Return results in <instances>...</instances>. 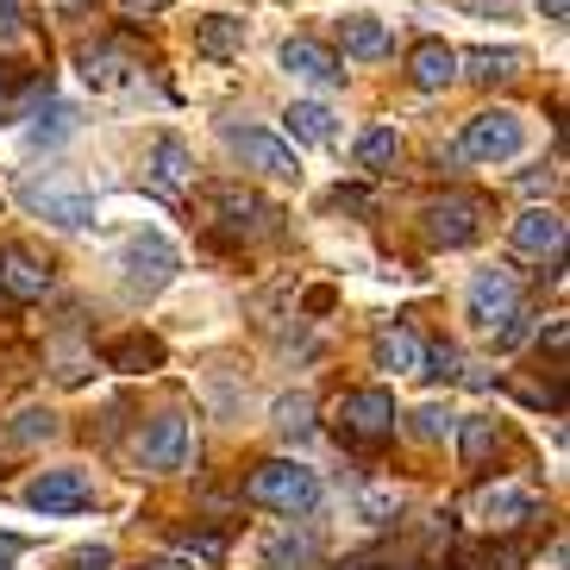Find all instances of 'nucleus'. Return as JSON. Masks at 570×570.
<instances>
[{
	"instance_id": "1",
	"label": "nucleus",
	"mask_w": 570,
	"mask_h": 570,
	"mask_svg": "<svg viewBox=\"0 0 570 570\" xmlns=\"http://www.w3.org/2000/svg\"><path fill=\"white\" fill-rule=\"evenodd\" d=\"M245 495H252L257 508H269V514H314L320 476L307 464H295V458H269V464H257L252 476H245Z\"/></svg>"
},
{
	"instance_id": "2",
	"label": "nucleus",
	"mask_w": 570,
	"mask_h": 570,
	"mask_svg": "<svg viewBox=\"0 0 570 570\" xmlns=\"http://www.w3.org/2000/svg\"><path fill=\"white\" fill-rule=\"evenodd\" d=\"M333 433H338V445H357V452L389 445L395 439V395L389 389H352V395H338Z\"/></svg>"
},
{
	"instance_id": "3",
	"label": "nucleus",
	"mask_w": 570,
	"mask_h": 570,
	"mask_svg": "<svg viewBox=\"0 0 570 570\" xmlns=\"http://www.w3.org/2000/svg\"><path fill=\"white\" fill-rule=\"evenodd\" d=\"M19 202L32 207L38 219H51V226H95V195L88 188H76V183H63L57 169H45V176H26L19 183Z\"/></svg>"
},
{
	"instance_id": "4",
	"label": "nucleus",
	"mask_w": 570,
	"mask_h": 570,
	"mask_svg": "<svg viewBox=\"0 0 570 570\" xmlns=\"http://www.w3.org/2000/svg\"><path fill=\"white\" fill-rule=\"evenodd\" d=\"M207 214H214V233L238 238V245L269 238L283 226V214H276L264 195H252V188H214V195H207Z\"/></svg>"
},
{
	"instance_id": "5",
	"label": "nucleus",
	"mask_w": 570,
	"mask_h": 570,
	"mask_svg": "<svg viewBox=\"0 0 570 570\" xmlns=\"http://www.w3.org/2000/svg\"><path fill=\"white\" fill-rule=\"evenodd\" d=\"M226 151H233L245 169L269 176V183H302V157H295V145H283V138L264 132V126H226Z\"/></svg>"
},
{
	"instance_id": "6",
	"label": "nucleus",
	"mask_w": 570,
	"mask_h": 570,
	"mask_svg": "<svg viewBox=\"0 0 570 570\" xmlns=\"http://www.w3.org/2000/svg\"><path fill=\"white\" fill-rule=\"evenodd\" d=\"M520 145H527V126H520V114L495 107V114H476V119L464 126V138H458V157H470V164H508V157H520Z\"/></svg>"
},
{
	"instance_id": "7",
	"label": "nucleus",
	"mask_w": 570,
	"mask_h": 570,
	"mask_svg": "<svg viewBox=\"0 0 570 570\" xmlns=\"http://www.w3.org/2000/svg\"><path fill=\"white\" fill-rule=\"evenodd\" d=\"M169 276H176V245H169L164 233L126 238V252H119V283L132 288V295H157Z\"/></svg>"
},
{
	"instance_id": "8",
	"label": "nucleus",
	"mask_w": 570,
	"mask_h": 570,
	"mask_svg": "<svg viewBox=\"0 0 570 570\" xmlns=\"http://www.w3.org/2000/svg\"><path fill=\"white\" fill-rule=\"evenodd\" d=\"M464 314H470V326H483V333H502L508 320L520 314L514 276H508V269H476V276H470V288H464Z\"/></svg>"
},
{
	"instance_id": "9",
	"label": "nucleus",
	"mask_w": 570,
	"mask_h": 570,
	"mask_svg": "<svg viewBox=\"0 0 570 570\" xmlns=\"http://www.w3.org/2000/svg\"><path fill=\"white\" fill-rule=\"evenodd\" d=\"M426 238L439 252H464L483 238V202L476 195H445V202L426 207Z\"/></svg>"
},
{
	"instance_id": "10",
	"label": "nucleus",
	"mask_w": 570,
	"mask_h": 570,
	"mask_svg": "<svg viewBox=\"0 0 570 570\" xmlns=\"http://www.w3.org/2000/svg\"><path fill=\"white\" fill-rule=\"evenodd\" d=\"M88 502H95L88 470H38L26 483V508H38V514H82Z\"/></svg>"
},
{
	"instance_id": "11",
	"label": "nucleus",
	"mask_w": 570,
	"mask_h": 570,
	"mask_svg": "<svg viewBox=\"0 0 570 570\" xmlns=\"http://www.w3.org/2000/svg\"><path fill=\"white\" fill-rule=\"evenodd\" d=\"M51 295V264H38L26 245H0V302H45Z\"/></svg>"
},
{
	"instance_id": "12",
	"label": "nucleus",
	"mask_w": 570,
	"mask_h": 570,
	"mask_svg": "<svg viewBox=\"0 0 570 570\" xmlns=\"http://www.w3.org/2000/svg\"><path fill=\"white\" fill-rule=\"evenodd\" d=\"M527 520H539V495L520 483H495L476 495V527H489V533H514V527H527Z\"/></svg>"
},
{
	"instance_id": "13",
	"label": "nucleus",
	"mask_w": 570,
	"mask_h": 570,
	"mask_svg": "<svg viewBox=\"0 0 570 570\" xmlns=\"http://www.w3.org/2000/svg\"><path fill=\"white\" fill-rule=\"evenodd\" d=\"M145 183L164 195V202H183L188 183H195V157H188V145L176 132H164L151 145V164H145Z\"/></svg>"
},
{
	"instance_id": "14",
	"label": "nucleus",
	"mask_w": 570,
	"mask_h": 570,
	"mask_svg": "<svg viewBox=\"0 0 570 570\" xmlns=\"http://www.w3.org/2000/svg\"><path fill=\"white\" fill-rule=\"evenodd\" d=\"M188 464V420L183 414H157L151 433L138 439V470H183Z\"/></svg>"
},
{
	"instance_id": "15",
	"label": "nucleus",
	"mask_w": 570,
	"mask_h": 570,
	"mask_svg": "<svg viewBox=\"0 0 570 570\" xmlns=\"http://www.w3.org/2000/svg\"><path fill=\"white\" fill-rule=\"evenodd\" d=\"M76 63H82V82L88 88H119L138 69V51H132V45H119V38H95V45L76 51Z\"/></svg>"
},
{
	"instance_id": "16",
	"label": "nucleus",
	"mask_w": 570,
	"mask_h": 570,
	"mask_svg": "<svg viewBox=\"0 0 570 570\" xmlns=\"http://www.w3.org/2000/svg\"><path fill=\"white\" fill-rule=\"evenodd\" d=\"M508 238H514L520 257H558L564 252V214H558V207H527Z\"/></svg>"
},
{
	"instance_id": "17",
	"label": "nucleus",
	"mask_w": 570,
	"mask_h": 570,
	"mask_svg": "<svg viewBox=\"0 0 570 570\" xmlns=\"http://www.w3.org/2000/svg\"><path fill=\"white\" fill-rule=\"evenodd\" d=\"M283 69H288V76H302V82H320V88L345 82L338 57L326 51V45H314V38H288V45H283Z\"/></svg>"
},
{
	"instance_id": "18",
	"label": "nucleus",
	"mask_w": 570,
	"mask_h": 570,
	"mask_svg": "<svg viewBox=\"0 0 570 570\" xmlns=\"http://www.w3.org/2000/svg\"><path fill=\"white\" fill-rule=\"evenodd\" d=\"M407 82H414L420 95H439V88H452V82H458V51H452V45H439V38L414 45V57H407Z\"/></svg>"
},
{
	"instance_id": "19",
	"label": "nucleus",
	"mask_w": 570,
	"mask_h": 570,
	"mask_svg": "<svg viewBox=\"0 0 570 570\" xmlns=\"http://www.w3.org/2000/svg\"><path fill=\"white\" fill-rule=\"evenodd\" d=\"M245 19L238 13H207V19H195V51L207 57V63H226V57H238L245 51Z\"/></svg>"
},
{
	"instance_id": "20",
	"label": "nucleus",
	"mask_w": 570,
	"mask_h": 570,
	"mask_svg": "<svg viewBox=\"0 0 570 570\" xmlns=\"http://www.w3.org/2000/svg\"><path fill=\"white\" fill-rule=\"evenodd\" d=\"M420 357H426V338L414 326H383L376 333V364L395 370V376H420Z\"/></svg>"
},
{
	"instance_id": "21",
	"label": "nucleus",
	"mask_w": 570,
	"mask_h": 570,
	"mask_svg": "<svg viewBox=\"0 0 570 570\" xmlns=\"http://www.w3.org/2000/svg\"><path fill=\"white\" fill-rule=\"evenodd\" d=\"M458 69H464L470 82H483V88H495V82H514L520 69H527V51H464L458 57Z\"/></svg>"
},
{
	"instance_id": "22",
	"label": "nucleus",
	"mask_w": 570,
	"mask_h": 570,
	"mask_svg": "<svg viewBox=\"0 0 570 570\" xmlns=\"http://www.w3.org/2000/svg\"><path fill=\"white\" fill-rule=\"evenodd\" d=\"M338 45H345V57H357V63H376V57L389 51V26L370 13H352L338 19Z\"/></svg>"
},
{
	"instance_id": "23",
	"label": "nucleus",
	"mask_w": 570,
	"mask_h": 570,
	"mask_svg": "<svg viewBox=\"0 0 570 570\" xmlns=\"http://www.w3.org/2000/svg\"><path fill=\"white\" fill-rule=\"evenodd\" d=\"M320 558V539L314 533H295V527H283V533L264 539V570H307Z\"/></svg>"
},
{
	"instance_id": "24",
	"label": "nucleus",
	"mask_w": 570,
	"mask_h": 570,
	"mask_svg": "<svg viewBox=\"0 0 570 570\" xmlns=\"http://www.w3.org/2000/svg\"><path fill=\"white\" fill-rule=\"evenodd\" d=\"M495 452H502V426L495 420H458V458H464V470H483Z\"/></svg>"
},
{
	"instance_id": "25",
	"label": "nucleus",
	"mask_w": 570,
	"mask_h": 570,
	"mask_svg": "<svg viewBox=\"0 0 570 570\" xmlns=\"http://www.w3.org/2000/svg\"><path fill=\"white\" fill-rule=\"evenodd\" d=\"M283 126L295 145H333V107H320V101H295L283 114Z\"/></svg>"
},
{
	"instance_id": "26",
	"label": "nucleus",
	"mask_w": 570,
	"mask_h": 570,
	"mask_svg": "<svg viewBox=\"0 0 570 570\" xmlns=\"http://www.w3.org/2000/svg\"><path fill=\"white\" fill-rule=\"evenodd\" d=\"M107 364L126 370V376H145V370L164 364V345H157L151 333H126L119 345H107Z\"/></svg>"
},
{
	"instance_id": "27",
	"label": "nucleus",
	"mask_w": 570,
	"mask_h": 570,
	"mask_svg": "<svg viewBox=\"0 0 570 570\" xmlns=\"http://www.w3.org/2000/svg\"><path fill=\"white\" fill-rule=\"evenodd\" d=\"M352 157H357V169H364V176H383V169L402 157V138H395V126H370V132L357 138Z\"/></svg>"
},
{
	"instance_id": "28",
	"label": "nucleus",
	"mask_w": 570,
	"mask_h": 570,
	"mask_svg": "<svg viewBox=\"0 0 570 570\" xmlns=\"http://www.w3.org/2000/svg\"><path fill=\"white\" fill-rule=\"evenodd\" d=\"M57 433V414L51 407H26V414H13V426H7V445H38V439Z\"/></svg>"
},
{
	"instance_id": "29",
	"label": "nucleus",
	"mask_w": 570,
	"mask_h": 570,
	"mask_svg": "<svg viewBox=\"0 0 570 570\" xmlns=\"http://www.w3.org/2000/svg\"><path fill=\"white\" fill-rule=\"evenodd\" d=\"M76 132V107H51V119H38L32 126V145H57V138Z\"/></svg>"
},
{
	"instance_id": "30",
	"label": "nucleus",
	"mask_w": 570,
	"mask_h": 570,
	"mask_svg": "<svg viewBox=\"0 0 570 570\" xmlns=\"http://www.w3.org/2000/svg\"><path fill=\"white\" fill-rule=\"evenodd\" d=\"M420 376L452 383V376H458V352H452V345H426V357H420Z\"/></svg>"
},
{
	"instance_id": "31",
	"label": "nucleus",
	"mask_w": 570,
	"mask_h": 570,
	"mask_svg": "<svg viewBox=\"0 0 570 570\" xmlns=\"http://www.w3.org/2000/svg\"><path fill=\"white\" fill-rule=\"evenodd\" d=\"M307 414H314L307 395H283V402H276V426H283V433H307Z\"/></svg>"
},
{
	"instance_id": "32",
	"label": "nucleus",
	"mask_w": 570,
	"mask_h": 570,
	"mask_svg": "<svg viewBox=\"0 0 570 570\" xmlns=\"http://www.w3.org/2000/svg\"><path fill=\"white\" fill-rule=\"evenodd\" d=\"M452 426H458V420L445 414L439 402H426V407L414 414V433H420V439H439V433H452Z\"/></svg>"
},
{
	"instance_id": "33",
	"label": "nucleus",
	"mask_w": 570,
	"mask_h": 570,
	"mask_svg": "<svg viewBox=\"0 0 570 570\" xmlns=\"http://www.w3.org/2000/svg\"><path fill=\"white\" fill-rule=\"evenodd\" d=\"M176 0H119V13H132V19H151V13H169Z\"/></svg>"
},
{
	"instance_id": "34",
	"label": "nucleus",
	"mask_w": 570,
	"mask_h": 570,
	"mask_svg": "<svg viewBox=\"0 0 570 570\" xmlns=\"http://www.w3.org/2000/svg\"><path fill=\"white\" fill-rule=\"evenodd\" d=\"M19 38V0H0V45Z\"/></svg>"
},
{
	"instance_id": "35",
	"label": "nucleus",
	"mask_w": 570,
	"mask_h": 570,
	"mask_svg": "<svg viewBox=\"0 0 570 570\" xmlns=\"http://www.w3.org/2000/svg\"><path fill=\"white\" fill-rule=\"evenodd\" d=\"M470 13H508V7H514V0H464Z\"/></svg>"
},
{
	"instance_id": "36",
	"label": "nucleus",
	"mask_w": 570,
	"mask_h": 570,
	"mask_svg": "<svg viewBox=\"0 0 570 570\" xmlns=\"http://www.w3.org/2000/svg\"><path fill=\"white\" fill-rule=\"evenodd\" d=\"M13 558H19V539H13V533H0V570L13 564Z\"/></svg>"
},
{
	"instance_id": "37",
	"label": "nucleus",
	"mask_w": 570,
	"mask_h": 570,
	"mask_svg": "<svg viewBox=\"0 0 570 570\" xmlns=\"http://www.w3.org/2000/svg\"><path fill=\"white\" fill-rule=\"evenodd\" d=\"M539 13H546V19H564V13H570V0H539Z\"/></svg>"
}]
</instances>
